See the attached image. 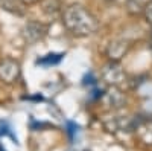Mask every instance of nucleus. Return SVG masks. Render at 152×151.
I'll use <instances>...</instances> for the list:
<instances>
[{"instance_id":"f257e3e1","label":"nucleus","mask_w":152,"mask_h":151,"mask_svg":"<svg viewBox=\"0 0 152 151\" xmlns=\"http://www.w3.org/2000/svg\"><path fill=\"white\" fill-rule=\"evenodd\" d=\"M62 23L75 35H90L97 29L96 17L85 6L73 3L62 12Z\"/></svg>"},{"instance_id":"f03ea898","label":"nucleus","mask_w":152,"mask_h":151,"mask_svg":"<svg viewBox=\"0 0 152 151\" xmlns=\"http://www.w3.org/2000/svg\"><path fill=\"white\" fill-rule=\"evenodd\" d=\"M20 77V66L14 60H3L0 61V78L6 82H14Z\"/></svg>"},{"instance_id":"7ed1b4c3","label":"nucleus","mask_w":152,"mask_h":151,"mask_svg":"<svg viewBox=\"0 0 152 151\" xmlns=\"http://www.w3.org/2000/svg\"><path fill=\"white\" fill-rule=\"evenodd\" d=\"M44 34H46V28L38 21H29L24 26V37L29 41H37V40L43 38Z\"/></svg>"},{"instance_id":"20e7f679","label":"nucleus","mask_w":152,"mask_h":151,"mask_svg":"<svg viewBox=\"0 0 152 151\" xmlns=\"http://www.w3.org/2000/svg\"><path fill=\"white\" fill-rule=\"evenodd\" d=\"M0 3H2V8L12 12V14L15 15H23L24 12H26V3H24V0H0Z\"/></svg>"},{"instance_id":"39448f33","label":"nucleus","mask_w":152,"mask_h":151,"mask_svg":"<svg viewBox=\"0 0 152 151\" xmlns=\"http://www.w3.org/2000/svg\"><path fill=\"white\" fill-rule=\"evenodd\" d=\"M145 15H146L148 21L152 24V2H149V3L145 6Z\"/></svg>"},{"instance_id":"423d86ee","label":"nucleus","mask_w":152,"mask_h":151,"mask_svg":"<svg viewBox=\"0 0 152 151\" xmlns=\"http://www.w3.org/2000/svg\"><path fill=\"white\" fill-rule=\"evenodd\" d=\"M38 2H41V0H24V3H26V5H31V3H38Z\"/></svg>"}]
</instances>
